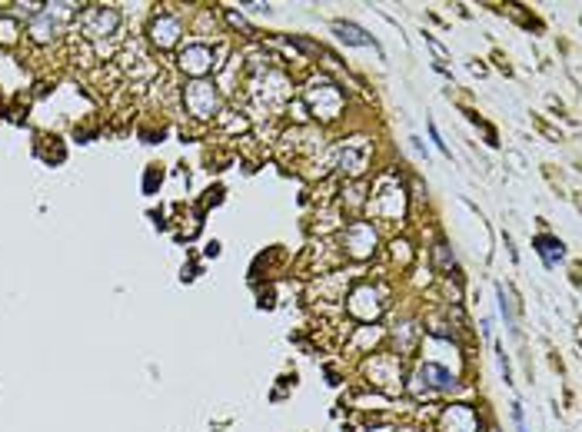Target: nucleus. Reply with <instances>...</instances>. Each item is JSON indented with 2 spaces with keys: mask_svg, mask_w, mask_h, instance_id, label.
<instances>
[{
  "mask_svg": "<svg viewBox=\"0 0 582 432\" xmlns=\"http://www.w3.org/2000/svg\"><path fill=\"white\" fill-rule=\"evenodd\" d=\"M183 103H187V113L197 116V120H210L217 107H220V94L217 87L207 83V80H193L187 90H183Z\"/></svg>",
  "mask_w": 582,
  "mask_h": 432,
  "instance_id": "obj_1",
  "label": "nucleus"
},
{
  "mask_svg": "<svg viewBox=\"0 0 582 432\" xmlns=\"http://www.w3.org/2000/svg\"><path fill=\"white\" fill-rule=\"evenodd\" d=\"M370 209H373L379 220H399L403 209H406V193H403V187L386 176V180L379 183V189H376V196L370 200Z\"/></svg>",
  "mask_w": 582,
  "mask_h": 432,
  "instance_id": "obj_2",
  "label": "nucleus"
},
{
  "mask_svg": "<svg viewBox=\"0 0 582 432\" xmlns=\"http://www.w3.org/2000/svg\"><path fill=\"white\" fill-rule=\"evenodd\" d=\"M306 103H310V110L317 113V116H323V120H337L339 110H343V94H339V87L319 80V83H313V87L306 90Z\"/></svg>",
  "mask_w": 582,
  "mask_h": 432,
  "instance_id": "obj_3",
  "label": "nucleus"
},
{
  "mask_svg": "<svg viewBox=\"0 0 582 432\" xmlns=\"http://www.w3.org/2000/svg\"><path fill=\"white\" fill-rule=\"evenodd\" d=\"M213 67H217V54H213V47H207V43H187V47L180 50V70H183V74L203 80Z\"/></svg>",
  "mask_w": 582,
  "mask_h": 432,
  "instance_id": "obj_4",
  "label": "nucleus"
},
{
  "mask_svg": "<svg viewBox=\"0 0 582 432\" xmlns=\"http://www.w3.org/2000/svg\"><path fill=\"white\" fill-rule=\"evenodd\" d=\"M383 289H376V286H357L353 289V296H350V313L357 316V320H376L379 313H383Z\"/></svg>",
  "mask_w": 582,
  "mask_h": 432,
  "instance_id": "obj_5",
  "label": "nucleus"
},
{
  "mask_svg": "<svg viewBox=\"0 0 582 432\" xmlns=\"http://www.w3.org/2000/svg\"><path fill=\"white\" fill-rule=\"evenodd\" d=\"M343 246L350 249V256H357V260H366L370 253L376 249V229L370 223H353L346 226V233H343Z\"/></svg>",
  "mask_w": 582,
  "mask_h": 432,
  "instance_id": "obj_6",
  "label": "nucleus"
},
{
  "mask_svg": "<svg viewBox=\"0 0 582 432\" xmlns=\"http://www.w3.org/2000/svg\"><path fill=\"white\" fill-rule=\"evenodd\" d=\"M366 373L373 379L376 386H383V389H399L403 386V369H399V359L396 356H376L370 366H366Z\"/></svg>",
  "mask_w": 582,
  "mask_h": 432,
  "instance_id": "obj_7",
  "label": "nucleus"
},
{
  "mask_svg": "<svg viewBox=\"0 0 582 432\" xmlns=\"http://www.w3.org/2000/svg\"><path fill=\"white\" fill-rule=\"evenodd\" d=\"M339 169L343 173H353L359 176L363 169H366V160H370V143L366 140H343V147H339Z\"/></svg>",
  "mask_w": 582,
  "mask_h": 432,
  "instance_id": "obj_8",
  "label": "nucleus"
},
{
  "mask_svg": "<svg viewBox=\"0 0 582 432\" xmlns=\"http://www.w3.org/2000/svg\"><path fill=\"white\" fill-rule=\"evenodd\" d=\"M476 413H472L470 406H450L443 419H439V429L443 432H476Z\"/></svg>",
  "mask_w": 582,
  "mask_h": 432,
  "instance_id": "obj_9",
  "label": "nucleus"
},
{
  "mask_svg": "<svg viewBox=\"0 0 582 432\" xmlns=\"http://www.w3.org/2000/svg\"><path fill=\"white\" fill-rule=\"evenodd\" d=\"M180 34H183V27H180V17H173V14H160L150 27V37L157 47H173Z\"/></svg>",
  "mask_w": 582,
  "mask_h": 432,
  "instance_id": "obj_10",
  "label": "nucleus"
},
{
  "mask_svg": "<svg viewBox=\"0 0 582 432\" xmlns=\"http://www.w3.org/2000/svg\"><path fill=\"white\" fill-rule=\"evenodd\" d=\"M87 23H90V37H107L113 27H117V10L110 7H94L87 14Z\"/></svg>",
  "mask_w": 582,
  "mask_h": 432,
  "instance_id": "obj_11",
  "label": "nucleus"
},
{
  "mask_svg": "<svg viewBox=\"0 0 582 432\" xmlns=\"http://www.w3.org/2000/svg\"><path fill=\"white\" fill-rule=\"evenodd\" d=\"M333 30H337L339 40H343V43H350V47H370V43H373V37H370L363 27L346 23V20H337V23H333Z\"/></svg>",
  "mask_w": 582,
  "mask_h": 432,
  "instance_id": "obj_12",
  "label": "nucleus"
},
{
  "mask_svg": "<svg viewBox=\"0 0 582 432\" xmlns=\"http://www.w3.org/2000/svg\"><path fill=\"white\" fill-rule=\"evenodd\" d=\"M536 249H539V256H543L545 263L552 266L556 260H563V249L565 246L559 240H552V236H536Z\"/></svg>",
  "mask_w": 582,
  "mask_h": 432,
  "instance_id": "obj_13",
  "label": "nucleus"
},
{
  "mask_svg": "<svg viewBox=\"0 0 582 432\" xmlns=\"http://www.w3.org/2000/svg\"><path fill=\"white\" fill-rule=\"evenodd\" d=\"M419 379H430L432 389H446L452 382V376L446 373V369H439V366H432V362H426V366H419Z\"/></svg>",
  "mask_w": 582,
  "mask_h": 432,
  "instance_id": "obj_14",
  "label": "nucleus"
},
{
  "mask_svg": "<svg viewBox=\"0 0 582 432\" xmlns=\"http://www.w3.org/2000/svg\"><path fill=\"white\" fill-rule=\"evenodd\" d=\"M54 30H57V27L47 17H37L34 23H30V37H34V40H50V34H54Z\"/></svg>",
  "mask_w": 582,
  "mask_h": 432,
  "instance_id": "obj_15",
  "label": "nucleus"
},
{
  "mask_svg": "<svg viewBox=\"0 0 582 432\" xmlns=\"http://www.w3.org/2000/svg\"><path fill=\"white\" fill-rule=\"evenodd\" d=\"M17 34H20V27L14 23V20H10V17L0 20V43H14V40H17Z\"/></svg>",
  "mask_w": 582,
  "mask_h": 432,
  "instance_id": "obj_16",
  "label": "nucleus"
},
{
  "mask_svg": "<svg viewBox=\"0 0 582 432\" xmlns=\"http://www.w3.org/2000/svg\"><path fill=\"white\" fill-rule=\"evenodd\" d=\"M157 180H163V176L157 173V167H150V173H147V183H143V189H147V193H153V189H157Z\"/></svg>",
  "mask_w": 582,
  "mask_h": 432,
  "instance_id": "obj_17",
  "label": "nucleus"
}]
</instances>
